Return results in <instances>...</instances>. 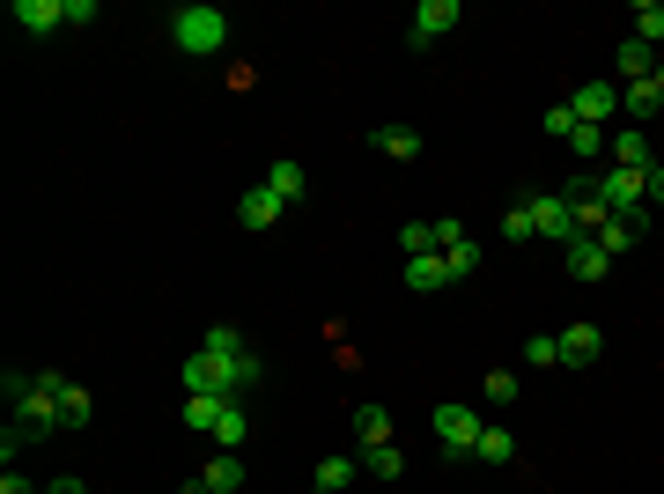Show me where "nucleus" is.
<instances>
[{
    "instance_id": "obj_1",
    "label": "nucleus",
    "mask_w": 664,
    "mask_h": 494,
    "mask_svg": "<svg viewBox=\"0 0 664 494\" xmlns=\"http://www.w3.org/2000/svg\"><path fill=\"white\" fill-rule=\"evenodd\" d=\"M67 384H74V376H59V370H37L30 398L15 406V428H23L30 443H45V436H59V428H67V414H59V398H67Z\"/></svg>"
},
{
    "instance_id": "obj_2",
    "label": "nucleus",
    "mask_w": 664,
    "mask_h": 494,
    "mask_svg": "<svg viewBox=\"0 0 664 494\" xmlns=\"http://www.w3.org/2000/svg\"><path fill=\"white\" fill-rule=\"evenodd\" d=\"M171 45H177V52H193V59H207V52L229 45V15H221V8H207V0L177 8V15H171Z\"/></svg>"
},
{
    "instance_id": "obj_3",
    "label": "nucleus",
    "mask_w": 664,
    "mask_h": 494,
    "mask_svg": "<svg viewBox=\"0 0 664 494\" xmlns=\"http://www.w3.org/2000/svg\"><path fill=\"white\" fill-rule=\"evenodd\" d=\"M428 428H436V443L450 450V458H472V443H480V428H488V420L450 398V406H436V420H428Z\"/></svg>"
},
{
    "instance_id": "obj_4",
    "label": "nucleus",
    "mask_w": 664,
    "mask_h": 494,
    "mask_svg": "<svg viewBox=\"0 0 664 494\" xmlns=\"http://www.w3.org/2000/svg\"><path fill=\"white\" fill-rule=\"evenodd\" d=\"M524 207H532V229H540V237H546V244H576V237H584V229H576V207H568V199L562 193H554V199H546V193H524Z\"/></svg>"
},
{
    "instance_id": "obj_5",
    "label": "nucleus",
    "mask_w": 664,
    "mask_h": 494,
    "mask_svg": "<svg viewBox=\"0 0 664 494\" xmlns=\"http://www.w3.org/2000/svg\"><path fill=\"white\" fill-rule=\"evenodd\" d=\"M598 199H606L613 215L650 207V171H620V163H606V171H598Z\"/></svg>"
},
{
    "instance_id": "obj_6",
    "label": "nucleus",
    "mask_w": 664,
    "mask_h": 494,
    "mask_svg": "<svg viewBox=\"0 0 664 494\" xmlns=\"http://www.w3.org/2000/svg\"><path fill=\"white\" fill-rule=\"evenodd\" d=\"M568 111H576V125H606L620 111V89L613 81H576L568 89Z\"/></svg>"
},
{
    "instance_id": "obj_7",
    "label": "nucleus",
    "mask_w": 664,
    "mask_h": 494,
    "mask_svg": "<svg viewBox=\"0 0 664 494\" xmlns=\"http://www.w3.org/2000/svg\"><path fill=\"white\" fill-rule=\"evenodd\" d=\"M458 23H466V8H458V0H421V8H414V45H436V37H450Z\"/></svg>"
},
{
    "instance_id": "obj_8",
    "label": "nucleus",
    "mask_w": 664,
    "mask_h": 494,
    "mask_svg": "<svg viewBox=\"0 0 664 494\" xmlns=\"http://www.w3.org/2000/svg\"><path fill=\"white\" fill-rule=\"evenodd\" d=\"M281 207H289V199L273 193V185H251V193L237 199V222H244L251 237H259V229H273V222H281Z\"/></svg>"
},
{
    "instance_id": "obj_9",
    "label": "nucleus",
    "mask_w": 664,
    "mask_h": 494,
    "mask_svg": "<svg viewBox=\"0 0 664 494\" xmlns=\"http://www.w3.org/2000/svg\"><path fill=\"white\" fill-rule=\"evenodd\" d=\"M554 340H562V370H590V362H598V347H606L590 318H576L568 332H554Z\"/></svg>"
},
{
    "instance_id": "obj_10",
    "label": "nucleus",
    "mask_w": 664,
    "mask_h": 494,
    "mask_svg": "<svg viewBox=\"0 0 664 494\" xmlns=\"http://www.w3.org/2000/svg\"><path fill=\"white\" fill-rule=\"evenodd\" d=\"M59 23H67V0H15V30L23 37H52Z\"/></svg>"
},
{
    "instance_id": "obj_11",
    "label": "nucleus",
    "mask_w": 664,
    "mask_h": 494,
    "mask_svg": "<svg viewBox=\"0 0 664 494\" xmlns=\"http://www.w3.org/2000/svg\"><path fill=\"white\" fill-rule=\"evenodd\" d=\"M606 163H620V171H657V149H650V133H642V125H628V133H613Z\"/></svg>"
},
{
    "instance_id": "obj_12",
    "label": "nucleus",
    "mask_w": 664,
    "mask_h": 494,
    "mask_svg": "<svg viewBox=\"0 0 664 494\" xmlns=\"http://www.w3.org/2000/svg\"><path fill=\"white\" fill-rule=\"evenodd\" d=\"M568 273H576V281H606V273H613V259H606V244H598V237H576V244H568Z\"/></svg>"
},
{
    "instance_id": "obj_13",
    "label": "nucleus",
    "mask_w": 664,
    "mask_h": 494,
    "mask_svg": "<svg viewBox=\"0 0 664 494\" xmlns=\"http://www.w3.org/2000/svg\"><path fill=\"white\" fill-rule=\"evenodd\" d=\"M613 67H620L628 81H650V75H657V52H650L635 30H628V37H620V52H613Z\"/></svg>"
},
{
    "instance_id": "obj_14",
    "label": "nucleus",
    "mask_w": 664,
    "mask_h": 494,
    "mask_svg": "<svg viewBox=\"0 0 664 494\" xmlns=\"http://www.w3.org/2000/svg\"><path fill=\"white\" fill-rule=\"evenodd\" d=\"M199 487H207V494H237V487H244V458H237V450H221L215 465L199 472Z\"/></svg>"
},
{
    "instance_id": "obj_15",
    "label": "nucleus",
    "mask_w": 664,
    "mask_h": 494,
    "mask_svg": "<svg viewBox=\"0 0 664 494\" xmlns=\"http://www.w3.org/2000/svg\"><path fill=\"white\" fill-rule=\"evenodd\" d=\"M369 141H377V149L392 155V163H414V155H421V133H414V125H377Z\"/></svg>"
},
{
    "instance_id": "obj_16",
    "label": "nucleus",
    "mask_w": 664,
    "mask_h": 494,
    "mask_svg": "<svg viewBox=\"0 0 664 494\" xmlns=\"http://www.w3.org/2000/svg\"><path fill=\"white\" fill-rule=\"evenodd\" d=\"M355 443H362V450L392 443V414H384V406H355Z\"/></svg>"
},
{
    "instance_id": "obj_17",
    "label": "nucleus",
    "mask_w": 664,
    "mask_h": 494,
    "mask_svg": "<svg viewBox=\"0 0 664 494\" xmlns=\"http://www.w3.org/2000/svg\"><path fill=\"white\" fill-rule=\"evenodd\" d=\"M620 111H628V119H657L664 89H657V81H628V89H620Z\"/></svg>"
},
{
    "instance_id": "obj_18",
    "label": "nucleus",
    "mask_w": 664,
    "mask_h": 494,
    "mask_svg": "<svg viewBox=\"0 0 664 494\" xmlns=\"http://www.w3.org/2000/svg\"><path fill=\"white\" fill-rule=\"evenodd\" d=\"M406 288L414 296H436V288H450V266L443 259H406Z\"/></svg>"
},
{
    "instance_id": "obj_19",
    "label": "nucleus",
    "mask_w": 664,
    "mask_h": 494,
    "mask_svg": "<svg viewBox=\"0 0 664 494\" xmlns=\"http://www.w3.org/2000/svg\"><path fill=\"white\" fill-rule=\"evenodd\" d=\"M266 185H273V193H281V199H303V193H311V171H303L295 155H281V163H273V171H266Z\"/></svg>"
},
{
    "instance_id": "obj_20",
    "label": "nucleus",
    "mask_w": 664,
    "mask_h": 494,
    "mask_svg": "<svg viewBox=\"0 0 664 494\" xmlns=\"http://www.w3.org/2000/svg\"><path fill=\"white\" fill-rule=\"evenodd\" d=\"M472 458H480V465H510V458H516V436H510V428H480Z\"/></svg>"
},
{
    "instance_id": "obj_21",
    "label": "nucleus",
    "mask_w": 664,
    "mask_h": 494,
    "mask_svg": "<svg viewBox=\"0 0 664 494\" xmlns=\"http://www.w3.org/2000/svg\"><path fill=\"white\" fill-rule=\"evenodd\" d=\"M244 428H251V420H244V398H221V420H215V443H221V450H237V443H244Z\"/></svg>"
},
{
    "instance_id": "obj_22",
    "label": "nucleus",
    "mask_w": 664,
    "mask_h": 494,
    "mask_svg": "<svg viewBox=\"0 0 664 494\" xmlns=\"http://www.w3.org/2000/svg\"><path fill=\"white\" fill-rule=\"evenodd\" d=\"M399 251H406V259H443L436 222H406V229H399Z\"/></svg>"
},
{
    "instance_id": "obj_23",
    "label": "nucleus",
    "mask_w": 664,
    "mask_h": 494,
    "mask_svg": "<svg viewBox=\"0 0 664 494\" xmlns=\"http://www.w3.org/2000/svg\"><path fill=\"white\" fill-rule=\"evenodd\" d=\"M215 420H221V398L185 392V428H193V436H215Z\"/></svg>"
},
{
    "instance_id": "obj_24",
    "label": "nucleus",
    "mask_w": 664,
    "mask_h": 494,
    "mask_svg": "<svg viewBox=\"0 0 664 494\" xmlns=\"http://www.w3.org/2000/svg\"><path fill=\"white\" fill-rule=\"evenodd\" d=\"M635 37L650 52H664V0H642V8H635Z\"/></svg>"
},
{
    "instance_id": "obj_25",
    "label": "nucleus",
    "mask_w": 664,
    "mask_h": 494,
    "mask_svg": "<svg viewBox=\"0 0 664 494\" xmlns=\"http://www.w3.org/2000/svg\"><path fill=\"white\" fill-rule=\"evenodd\" d=\"M568 149L584 155V163H598V155L613 149V133H606V125H576V133H568Z\"/></svg>"
},
{
    "instance_id": "obj_26",
    "label": "nucleus",
    "mask_w": 664,
    "mask_h": 494,
    "mask_svg": "<svg viewBox=\"0 0 664 494\" xmlns=\"http://www.w3.org/2000/svg\"><path fill=\"white\" fill-rule=\"evenodd\" d=\"M524 362H532V370H562V340H554V332H532V340H524Z\"/></svg>"
},
{
    "instance_id": "obj_27",
    "label": "nucleus",
    "mask_w": 664,
    "mask_h": 494,
    "mask_svg": "<svg viewBox=\"0 0 664 494\" xmlns=\"http://www.w3.org/2000/svg\"><path fill=\"white\" fill-rule=\"evenodd\" d=\"M59 414H67V428H89V420H97V398L81 392V384H67V398H59Z\"/></svg>"
},
{
    "instance_id": "obj_28",
    "label": "nucleus",
    "mask_w": 664,
    "mask_h": 494,
    "mask_svg": "<svg viewBox=\"0 0 664 494\" xmlns=\"http://www.w3.org/2000/svg\"><path fill=\"white\" fill-rule=\"evenodd\" d=\"M318 487L325 494H347V487H355V458H325V465H318Z\"/></svg>"
},
{
    "instance_id": "obj_29",
    "label": "nucleus",
    "mask_w": 664,
    "mask_h": 494,
    "mask_svg": "<svg viewBox=\"0 0 664 494\" xmlns=\"http://www.w3.org/2000/svg\"><path fill=\"white\" fill-rule=\"evenodd\" d=\"M199 347H215V354H251V340L237 332V325H207V340Z\"/></svg>"
},
{
    "instance_id": "obj_30",
    "label": "nucleus",
    "mask_w": 664,
    "mask_h": 494,
    "mask_svg": "<svg viewBox=\"0 0 664 494\" xmlns=\"http://www.w3.org/2000/svg\"><path fill=\"white\" fill-rule=\"evenodd\" d=\"M362 465L377 472V480H399V472H406V458H399L392 443H377V450H362Z\"/></svg>"
},
{
    "instance_id": "obj_31",
    "label": "nucleus",
    "mask_w": 664,
    "mask_h": 494,
    "mask_svg": "<svg viewBox=\"0 0 664 494\" xmlns=\"http://www.w3.org/2000/svg\"><path fill=\"white\" fill-rule=\"evenodd\" d=\"M502 237H510V244H532V237H540V229H532V207H524V199H516L510 215H502Z\"/></svg>"
},
{
    "instance_id": "obj_32",
    "label": "nucleus",
    "mask_w": 664,
    "mask_h": 494,
    "mask_svg": "<svg viewBox=\"0 0 664 494\" xmlns=\"http://www.w3.org/2000/svg\"><path fill=\"white\" fill-rule=\"evenodd\" d=\"M480 259H488L480 244H458V251H443V266H450V281H466V273H480Z\"/></svg>"
},
{
    "instance_id": "obj_33",
    "label": "nucleus",
    "mask_w": 664,
    "mask_h": 494,
    "mask_svg": "<svg viewBox=\"0 0 664 494\" xmlns=\"http://www.w3.org/2000/svg\"><path fill=\"white\" fill-rule=\"evenodd\" d=\"M546 133H554V141H568V133H576V111H568V97L546 103Z\"/></svg>"
},
{
    "instance_id": "obj_34",
    "label": "nucleus",
    "mask_w": 664,
    "mask_h": 494,
    "mask_svg": "<svg viewBox=\"0 0 664 494\" xmlns=\"http://www.w3.org/2000/svg\"><path fill=\"white\" fill-rule=\"evenodd\" d=\"M488 398H494V406H510V398H516V376L510 370H488Z\"/></svg>"
},
{
    "instance_id": "obj_35",
    "label": "nucleus",
    "mask_w": 664,
    "mask_h": 494,
    "mask_svg": "<svg viewBox=\"0 0 664 494\" xmlns=\"http://www.w3.org/2000/svg\"><path fill=\"white\" fill-rule=\"evenodd\" d=\"M436 244L458 251V244H472V237H466V222H450V215H443V222H436Z\"/></svg>"
},
{
    "instance_id": "obj_36",
    "label": "nucleus",
    "mask_w": 664,
    "mask_h": 494,
    "mask_svg": "<svg viewBox=\"0 0 664 494\" xmlns=\"http://www.w3.org/2000/svg\"><path fill=\"white\" fill-rule=\"evenodd\" d=\"M0 494H37V487H30V480H23V472H15V465H8V472H0Z\"/></svg>"
},
{
    "instance_id": "obj_37",
    "label": "nucleus",
    "mask_w": 664,
    "mask_h": 494,
    "mask_svg": "<svg viewBox=\"0 0 664 494\" xmlns=\"http://www.w3.org/2000/svg\"><path fill=\"white\" fill-rule=\"evenodd\" d=\"M45 494H89V487H81V480H52Z\"/></svg>"
},
{
    "instance_id": "obj_38",
    "label": "nucleus",
    "mask_w": 664,
    "mask_h": 494,
    "mask_svg": "<svg viewBox=\"0 0 664 494\" xmlns=\"http://www.w3.org/2000/svg\"><path fill=\"white\" fill-rule=\"evenodd\" d=\"M650 199H657V207H664V163H657V171H650Z\"/></svg>"
},
{
    "instance_id": "obj_39",
    "label": "nucleus",
    "mask_w": 664,
    "mask_h": 494,
    "mask_svg": "<svg viewBox=\"0 0 664 494\" xmlns=\"http://www.w3.org/2000/svg\"><path fill=\"white\" fill-rule=\"evenodd\" d=\"M650 81H657V89H664V52H657V75H650Z\"/></svg>"
},
{
    "instance_id": "obj_40",
    "label": "nucleus",
    "mask_w": 664,
    "mask_h": 494,
    "mask_svg": "<svg viewBox=\"0 0 664 494\" xmlns=\"http://www.w3.org/2000/svg\"><path fill=\"white\" fill-rule=\"evenodd\" d=\"M318 494H325V487H318Z\"/></svg>"
}]
</instances>
